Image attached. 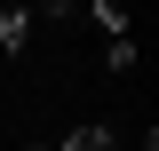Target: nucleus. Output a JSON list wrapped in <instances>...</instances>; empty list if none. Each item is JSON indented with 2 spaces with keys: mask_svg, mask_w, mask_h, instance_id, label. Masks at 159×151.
<instances>
[{
  "mask_svg": "<svg viewBox=\"0 0 159 151\" xmlns=\"http://www.w3.org/2000/svg\"><path fill=\"white\" fill-rule=\"evenodd\" d=\"M40 8H48V0H40Z\"/></svg>",
  "mask_w": 159,
  "mask_h": 151,
  "instance_id": "nucleus-7",
  "label": "nucleus"
},
{
  "mask_svg": "<svg viewBox=\"0 0 159 151\" xmlns=\"http://www.w3.org/2000/svg\"><path fill=\"white\" fill-rule=\"evenodd\" d=\"M0 48H8V56L32 48V8H0Z\"/></svg>",
  "mask_w": 159,
  "mask_h": 151,
  "instance_id": "nucleus-1",
  "label": "nucleus"
},
{
  "mask_svg": "<svg viewBox=\"0 0 159 151\" xmlns=\"http://www.w3.org/2000/svg\"><path fill=\"white\" fill-rule=\"evenodd\" d=\"M72 8H88V0H48V8H40V16H72Z\"/></svg>",
  "mask_w": 159,
  "mask_h": 151,
  "instance_id": "nucleus-5",
  "label": "nucleus"
},
{
  "mask_svg": "<svg viewBox=\"0 0 159 151\" xmlns=\"http://www.w3.org/2000/svg\"><path fill=\"white\" fill-rule=\"evenodd\" d=\"M88 8H96V24H103V40H119V32H127V8H119V0H88Z\"/></svg>",
  "mask_w": 159,
  "mask_h": 151,
  "instance_id": "nucleus-4",
  "label": "nucleus"
},
{
  "mask_svg": "<svg viewBox=\"0 0 159 151\" xmlns=\"http://www.w3.org/2000/svg\"><path fill=\"white\" fill-rule=\"evenodd\" d=\"M56 151H111V127H72Z\"/></svg>",
  "mask_w": 159,
  "mask_h": 151,
  "instance_id": "nucleus-2",
  "label": "nucleus"
},
{
  "mask_svg": "<svg viewBox=\"0 0 159 151\" xmlns=\"http://www.w3.org/2000/svg\"><path fill=\"white\" fill-rule=\"evenodd\" d=\"M24 151H56V143H24Z\"/></svg>",
  "mask_w": 159,
  "mask_h": 151,
  "instance_id": "nucleus-6",
  "label": "nucleus"
},
{
  "mask_svg": "<svg viewBox=\"0 0 159 151\" xmlns=\"http://www.w3.org/2000/svg\"><path fill=\"white\" fill-rule=\"evenodd\" d=\"M103 64H111V72H135V32H119V40H103Z\"/></svg>",
  "mask_w": 159,
  "mask_h": 151,
  "instance_id": "nucleus-3",
  "label": "nucleus"
}]
</instances>
